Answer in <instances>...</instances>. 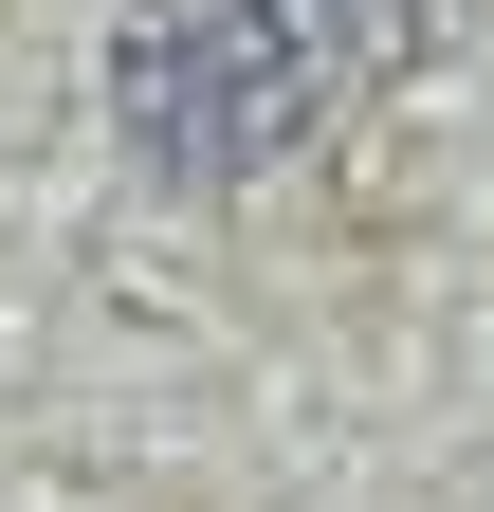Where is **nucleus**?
<instances>
[{
    "label": "nucleus",
    "instance_id": "f257e3e1",
    "mask_svg": "<svg viewBox=\"0 0 494 512\" xmlns=\"http://www.w3.org/2000/svg\"><path fill=\"white\" fill-rule=\"evenodd\" d=\"M110 128H129L165 183H257L293 128H312V19H293V0H129Z\"/></svg>",
    "mask_w": 494,
    "mask_h": 512
}]
</instances>
